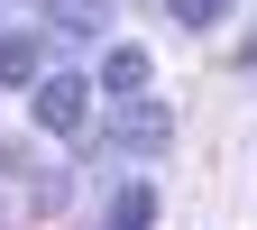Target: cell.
Returning a JSON list of instances; mask_svg holds the SVG:
<instances>
[{
    "mask_svg": "<svg viewBox=\"0 0 257 230\" xmlns=\"http://www.w3.org/2000/svg\"><path fill=\"white\" fill-rule=\"evenodd\" d=\"M147 74H156V64H147V46H110V55H101V92H110V102L147 92Z\"/></svg>",
    "mask_w": 257,
    "mask_h": 230,
    "instance_id": "5",
    "label": "cell"
},
{
    "mask_svg": "<svg viewBox=\"0 0 257 230\" xmlns=\"http://www.w3.org/2000/svg\"><path fill=\"white\" fill-rule=\"evenodd\" d=\"M230 19V0H175V28H220Z\"/></svg>",
    "mask_w": 257,
    "mask_h": 230,
    "instance_id": "7",
    "label": "cell"
},
{
    "mask_svg": "<svg viewBox=\"0 0 257 230\" xmlns=\"http://www.w3.org/2000/svg\"><path fill=\"white\" fill-rule=\"evenodd\" d=\"M0 83H28V92H37V37H28V28L0 37Z\"/></svg>",
    "mask_w": 257,
    "mask_h": 230,
    "instance_id": "6",
    "label": "cell"
},
{
    "mask_svg": "<svg viewBox=\"0 0 257 230\" xmlns=\"http://www.w3.org/2000/svg\"><path fill=\"white\" fill-rule=\"evenodd\" d=\"M248 83H257V55H248Z\"/></svg>",
    "mask_w": 257,
    "mask_h": 230,
    "instance_id": "8",
    "label": "cell"
},
{
    "mask_svg": "<svg viewBox=\"0 0 257 230\" xmlns=\"http://www.w3.org/2000/svg\"><path fill=\"white\" fill-rule=\"evenodd\" d=\"M101 230H156V184L147 175H119L110 184V221Z\"/></svg>",
    "mask_w": 257,
    "mask_h": 230,
    "instance_id": "4",
    "label": "cell"
},
{
    "mask_svg": "<svg viewBox=\"0 0 257 230\" xmlns=\"http://www.w3.org/2000/svg\"><path fill=\"white\" fill-rule=\"evenodd\" d=\"M0 37H10V28H0Z\"/></svg>",
    "mask_w": 257,
    "mask_h": 230,
    "instance_id": "9",
    "label": "cell"
},
{
    "mask_svg": "<svg viewBox=\"0 0 257 230\" xmlns=\"http://www.w3.org/2000/svg\"><path fill=\"white\" fill-rule=\"evenodd\" d=\"M101 138H110L119 157H166V138H175V111L156 102V92H128V102H110Z\"/></svg>",
    "mask_w": 257,
    "mask_h": 230,
    "instance_id": "1",
    "label": "cell"
},
{
    "mask_svg": "<svg viewBox=\"0 0 257 230\" xmlns=\"http://www.w3.org/2000/svg\"><path fill=\"white\" fill-rule=\"evenodd\" d=\"M37 28L64 46H83V37H110L119 28V0H37Z\"/></svg>",
    "mask_w": 257,
    "mask_h": 230,
    "instance_id": "2",
    "label": "cell"
},
{
    "mask_svg": "<svg viewBox=\"0 0 257 230\" xmlns=\"http://www.w3.org/2000/svg\"><path fill=\"white\" fill-rule=\"evenodd\" d=\"M83 120H92V83H83V74H37V129L74 138Z\"/></svg>",
    "mask_w": 257,
    "mask_h": 230,
    "instance_id": "3",
    "label": "cell"
}]
</instances>
